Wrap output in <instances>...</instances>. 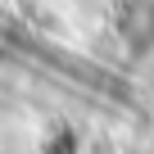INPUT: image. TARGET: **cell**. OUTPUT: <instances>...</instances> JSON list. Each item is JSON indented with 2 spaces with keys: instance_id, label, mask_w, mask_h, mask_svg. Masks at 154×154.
<instances>
[{
  "instance_id": "6da1fadb",
  "label": "cell",
  "mask_w": 154,
  "mask_h": 154,
  "mask_svg": "<svg viewBox=\"0 0 154 154\" xmlns=\"http://www.w3.org/2000/svg\"><path fill=\"white\" fill-rule=\"evenodd\" d=\"M122 36H127L131 50H149L154 45V0H136V5L127 9Z\"/></svg>"
}]
</instances>
